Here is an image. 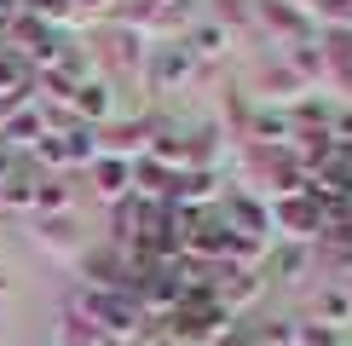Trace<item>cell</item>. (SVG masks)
<instances>
[{
	"label": "cell",
	"instance_id": "1",
	"mask_svg": "<svg viewBox=\"0 0 352 346\" xmlns=\"http://www.w3.org/2000/svg\"><path fill=\"white\" fill-rule=\"evenodd\" d=\"M272 220L283 225L289 237H300V242H306V237H318V231H324V214L312 208V196H306V202H295V196H277V202H272Z\"/></svg>",
	"mask_w": 352,
	"mask_h": 346
},
{
	"label": "cell",
	"instance_id": "2",
	"mask_svg": "<svg viewBox=\"0 0 352 346\" xmlns=\"http://www.w3.org/2000/svg\"><path fill=\"white\" fill-rule=\"evenodd\" d=\"M81 115H87V122H104V115H110V86L104 81L76 86V122H81Z\"/></svg>",
	"mask_w": 352,
	"mask_h": 346
},
{
	"label": "cell",
	"instance_id": "3",
	"mask_svg": "<svg viewBox=\"0 0 352 346\" xmlns=\"http://www.w3.org/2000/svg\"><path fill=\"white\" fill-rule=\"evenodd\" d=\"M93 179H98V196H110V202H116V196L127 191V162H122V156H104Z\"/></svg>",
	"mask_w": 352,
	"mask_h": 346
},
{
	"label": "cell",
	"instance_id": "4",
	"mask_svg": "<svg viewBox=\"0 0 352 346\" xmlns=\"http://www.w3.org/2000/svg\"><path fill=\"white\" fill-rule=\"evenodd\" d=\"M226 41H231V29H214V23H202L197 35L185 41V47L197 52V58H219V52H226Z\"/></svg>",
	"mask_w": 352,
	"mask_h": 346
},
{
	"label": "cell",
	"instance_id": "5",
	"mask_svg": "<svg viewBox=\"0 0 352 346\" xmlns=\"http://www.w3.org/2000/svg\"><path fill=\"white\" fill-rule=\"evenodd\" d=\"M64 208H69L64 179H41V185H35V214H64Z\"/></svg>",
	"mask_w": 352,
	"mask_h": 346
},
{
	"label": "cell",
	"instance_id": "6",
	"mask_svg": "<svg viewBox=\"0 0 352 346\" xmlns=\"http://www.w3.org/2000/svg\"><path fill=\"white\" fill-rule=\"evenodd\" d=\"M58 346H98V329L87 317H64L58 323Z\"/></svg>",
	"mask_w": 352,
	"mask_h": 346
},
{
	"label": "cell",
	"instance_id": "7",
	"mask_svg": "<svg viewBox=\"0 0 352 346\" xmlns=\"http://www.w3.org/2000/svg\"><path fill=\"white\" fill-rule=\"evenodd\" d=\"M6 202L12 208H35V179H29V173H12L6 179Z\"/></svg>",
	"mask_w": 352,
	"mask_h": 346
},
{
	"label": "cell",
	"instance_id": "8",
	"mask_svg": "<svg viewBox=\"0 0 352 346\" xmlns=\"http://www.w3.org/2000/svg\"><path fill=\"white\" fill-rule=\"evenodd\" d=\"M179 196H185V202H208V196H214V179H208V173H190Z\"/></svg>",
	"mask_w": 352,
	"mask_h": 346
},
{
	"label": "cell",
	"instance_id": "9",
	"mask_svg": "<svg viewBox=\"0 0 352 346\" xmlns=\"http://www.w3.org/2000/svg\"><path fill=\"white\" fill-rule=\"evenodd\" d=\"M324 317L329 323H352V300L346 295H324Z\"/></svg>",
	"mask_w": 352,
	"mask_h": 346
},
{
	"label": "cell",
	"instance_id": "10",
	"mask_svg": "<svg viewBox=\"0 0 352 346\" xmlns=\"http://www.w3.org/2000/svg\"><path fill=\"white\" fill-rule=\"evenodd\" d=\"M87 6H110V0H87Z\"/></svg>",
	"mask_w": 352,
	"mask_h": 346
},
{
	"label": "cell",
	"instance_id": "11",
	"mask_svg": "<svg viewBox=\"0 0 352 346\" xmlns=\"http://www.w3.org/2000/svg\"><path fill=\"white\" fill-rule=\"evenodd\" d=\"M0 202H6V179H0Z\"/></svg>",
	"mask_w": 352,
	"mask_h": 346
},
{
	"label": "cell",
	"instance_id": "12",
	"mask_svg": "<svg viewBox=\"0 0 352 346\" xmlns=\"http://www.w3.org/2000/svg\"><path fill=\"white\" fill-rule=\"evenodd\" d=\"M346 300H352V283H346Z\"/></svg>",
	"mask_w": 352,
	"mask_h": 346
}]
</instances>
